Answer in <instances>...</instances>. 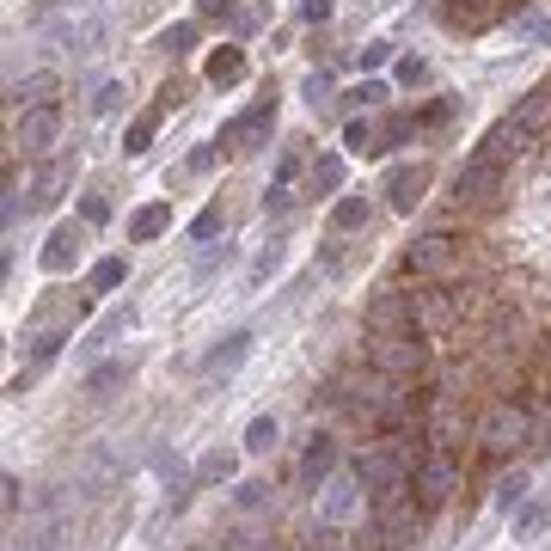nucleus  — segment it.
Listing matches in <instances>:
<instances>
[{"label": "nucleus", "mask_w": 551, "mask_h": 551, "mask_svg": "<svg viewBox=\"0 0 551 551\" xmlns=\"http://www.w3.org/2000/svg\"><path fill=\"white\" fill-rule=\"evenodd\" d=\"M447 196H454V209H460V215H496V209L509 203V172L472 154V160L454 172V190H447Z\"/></svg>", "instance_id": "f257e3e1"}, {"label": "nucleus", "mask_w": 551, "mask_h": 551, "mask_svg": "<svg viewBox=\"0 0 551 551\" xmlns=\"http://www.w3.org/2000/svg\"><path fill=\"white\" fill-rule=\"evenodd\" d=\"M368 368H380L392 380H417L429 368L423 331H368Z\"/></svg>", "instance_id": "f03ea898"}, {"label": "nucleus", "mask_w": 551, "mask_h": 551, "mask_svg": "<svg viewBox=\"0 0 551 551\" xmlns=\"http://www.w3.org/2000/svg\"><path fill=\"white\" fill-rule=\"evenodd\" d=\"M527 441H533V417H527V405H515V398H503V405H490L478 417V454H490V460L515 454V447H527Z\"/></svg>", "instance_id": "7ed1b4c3"}, {"label": "nucleus", "mask_w": 551, "mask_h": 551, "mask_svg": "<svg viewBox=\"0 0 551 551\" xmlns=\"http://www.w3.org/2000/svg\"><path fill=\"white\" fill-rule=\"evenodd\" d=\"M405 270L423 276V282H447V276L460 270V233L454 227H435V233L411 239L405 245Z\"/></svg>", "instance_id": "20e7f679"}, {"label": "nucleus", "mask_w": 551, "mask_h": 551, "mask_svg": "<svg viewBox=\"0 0 551 551\" xmlns=\"http://www.w3.org/2000/svg\"><path fill=\"white\" fill-rule=\"evenodd\" d=\"M270 129H276V86H264V98H258V105H252V111H239V117L221 129V154H233V160L258 154Z\"/></svg>", "instance_id": "39448f33"}, {"label": "nucleus", "mask_w": 551, "mask_h": 551, "mask_svg": "<svg viewBox=\"0 0 551 551\" xmlns=\"http://www.w3.org/2000/svg\"><path fill=\"white\" fill-rule=\"evenodd\" d=\"M411 484H417V503L423 509H447V503H454V490H460V460L441 454V447H429Z\"/></svg>", "instance_id": "423d86ee"}, {"label": "nucleus", "mask_w": 551, "mask_h": 551, "mask_svg": "<svg viewBox=\"0 0 551 551\" xmlns=\"http://www.w3.org/2000/svg\"><path fill=\"white\" fill-rule=\"evenodd\" d=\"M533 141H539V135H533L527 123L503 117V123H490V129L478 135V160H490V166H503V172H509L515 160H527V154H533Z\"/></svg>", "instance_id": "0eeeda50"}, {"label": "nucleus", "mask_w": 551, "mask_h": 551, "mask_svg": "<svg viewBox=\"0 0 551 551\" xmlns=\"http://www.w3.org/2000/svg\"><path fill=\"white\" fill-rule=\"evenodd\" d=\"M62 141V111L56 105H37V111H19V135L13 147H25L31 160H49V147Z\"/></svg>", "instance_id": "6e6552de"}, {"label": "nucleus", "mask_w": 551, "mask_h": 551, "mask_svg": "<svg viewBox=\"0 0 551 551\" xmlns=\"http://www.w3.org/2000/svg\"><path fill=\"white\" fill-rule=\"evenodd\" d=\"M368 331H423V325H417V294L380 288V294L368 300Z\"/></svg>", "instance_id": "1a4fd4ad"}, {"label": "nucleus", "mask_w": 551, "mask_h": 551, "mask_svg": "<svg viewBox=\"0 0 551 551\" xmlns=\"http://www.w3.org/2000/svg\"><path fill=\"white\" fill-rule=\"evenodd\" d=\"M429 184H435V172H429V166H398V172L386 178V209L411 215L423 196H429Z\"/></svg>", "instance_id": "9d476101"}, {"label": "nucleus", "mask_w": 551, "mask_h": 551, "mask_svg": "<svg viewBox=\"0 0 551 551\" xmlns=\"http://www.w3.org/2000/svg\"><path fill=\"white\" fill-rule=\"evenodd\" d=\"M80 245H86V221H62L56 233H49V245H43V270L62 276V270L80 258Z\"/></svg>", "instance_id": "9b49d317"}, {"label": "nucleus", "mask_w": 551, "mask_h": 551, "mask_svg": "<svg viewBox=\"0 0 551 551\" xmlns=\"http://www.w3.org/2000/svg\"><path fill=\"white\" fill-rule=\"evenodd\" d=\"M74 184V160H43L37 178H31V203L49 209V203H62V190Z\"/></svg>", "instance_id": "f8f14e48"}, {"label": "nucleus", "mask_w": 551, "mask_h": 551, "mask_svg": "<svg viewBox=\"0 0 551 551\" xmlns=\"http://www.w3.org/2000/svg\"><path fill=\"white\" fill-rule=\"evenodd\" d=\"M509 117H515V123H527V129L545 141V135H551V80H545V86H533V92H521Z\"/></svg>", "instance_id": "ddd939ff"}, {"label": "nucleus", "mask_w": 551, "mask_h": 551, "mask_svg": "<svg viewBox=\"0 0 551 551\" xmlns=\"http://www.w3.org/2000/svg\"><path fill=\"white\" fill-rule=\"evenodd\" d=\"M7 98H13L19 111H37V105H56V74H49V68H37V74L13 80V86H7Z\"/></svg>", "instance_id": "4468645a"}, {"label": "nucleus", "mask_w": 551, "mask_h": 551, "mask_svg": "<svg viewBox=\"0 0 551 551\" xmlns=\"http://www.w3.org/2000/svg\"><path fill=\"white\" fill-rule=\"evenodd\" d=\"M441 19L454 25V31H484L490 19H503V0H454Z\"/></svg>", "instance_id": "2eb2a0df"}, {"label": "nucleus", "mask_w": 551, "mask_h": 551, "mask_svg": "<svg viewBox=\"0 0 551 551\" xmlns=\"http://www.w3.org/2000/svg\"><path fill=\"white\" fill-rule=\"evenodd\" d=\"M331 472H337V447H331L325 435H313V447L300 454V484H307V490H319Z\"/></svg>", "instance_id": "dca6fc26"}, {"label": "nucleus", "mask_w": 551, "mask_h": 551, "mask_svg": "<svg viewBox=\"0 0 551 551\" xmlns=\"http://www.w3.org/2000/svg\"><path fill=\"white\" fill-rule=\"evenodd\" d=\"M429 447H441V454H454V441H460V405H454V398H441V405L429 411Z\"/></svg>", "instance_id": "f3484780"}, {"label": "nucleus", "mask_w": 551, "mask_h": 551, "mask_svg": "<svg viewBox=\"0 0 551 551\" xmlns=\"http://www.w3.org/2000/svg\"><path fill=\"white\" fill-rule=\"evenodd\" d=\"M362 496H368V490H362V478H356V472H349V478H337V484L325 490V521H331V527H337V521H349Z\"/></svg>", "instance_id": "a211bd4d"}, {"label": "nucleus", "mask_w": 551, "mask_h": 551, "mask_svg": "<svg viewBox=\"0 0 551 551\" xmlns=\"http://www.w3.org/2000/svg\"><path fill=\"white\" fill-rule=\"evenodd\" d=\"M252 356V331H233V337H221V349L209 356V374L215 380H227V374H239V362Z\"/></svg>", "instance_id": "6ab92c4d"}, {"label": "nucleus", "mask_w": 551, "mask_h": 551, "mask_svg": "<svg viewBox=\"0 0 551 551\" xmlns=\"http://www.w3.org/2000/svg\"><path fill=\"white\" fill-rule=\"evenodd\" d=\"M166 227H172V203H147V209H135V215H129V239H135V245L160 239Z\"/></svg>", "instance_id": "aec40b11"}, {"label": "nucleus", "mask_w": 551, "mask_h": 551, "mask_svg": "<svg viewBox=\"0 0 551 551\" xmlns=\"http://www.w3.org/2000/svg\"><path fill=\"white\" fill-rule=\"evenodd\" d=\"M307 190H313V196H337V190H343V160H337V154L307 160Z\"/></svg>", "instance_id": "412c9836"}, {"label": "nucleus", "mask_w": 551, "mask_h": 551, "mask_svg": "<svg viewBox=\"0 0 551 551\" xmlns=\"http://www.w3.org/2000/svg\"><path fill=\"white\" fill-rule=\"evenodd\" d=\"M374 221V203L368 196H337V209H331V233H356Z\"/></svg>", "instance_id": "4be33fe9"}, {"label": "nucleus", "mask_w": 551, "mask_h": 551, "mask_svg": "<svg viewBox=\"0 0 551 551\" xmlns=\"http://www.w3.org/2000/svg\"><path fill=\"white\" fill-rule=\"evenodd\" d=\"M343 147H349V154H362V160H374V154H380V123H374V117H349Z\"/></svg>", "instance_id": "5701e85b"}, {"label": "nucleus", "mask_w": 551, "mask_h": 551, "mask_svg": "<svg viewBox=\"0 0 551 551\" xmlns=\"http://www.w3.org/2000/svg\"><path fill=\"white\" fill-rule=\"evenodd\" d=\"M160 117H166V111L154 105V111H141V117L129 123V135H123V154H129V160H135V154H147V147H154V129H160Z\"/></svg>", "instance_id": "b1692460"}, {"label": "nucleus", "mask_w": 551, "mask_h": 551, "mask_svg": "<svg viewBox=\"0 0 551 551\" xmlns=\"http://www.w3.org/2000/svg\"><path fill=\"white\" fill-rule=\"evenodd\" d=\"M209 80H215V86H233V80H245V56H239L233 43H221L215 56H209Z\"/></svg>", "instance_id": "393cba45"}, {"label": "nucleus", "mask_w": 551, "mask_h": 551, "mask_svg": "<svg viewBox=\"0 0 551 551\" xmlns=\"http://www.w3.org/2000/svg\"><path fill=\"white\" fill-rule=\"evenodd\" d=\"M386 98H392L386 80H362V86H349V92H343V111H362V105L374 111V105H386Z\"/></svg>", "instance_id": "a878e982"}, {"label": "nucleus", "mask_w": 551, "mask_h": 551, "mask_svg": "<svg viewBox=\"0 0 551 551\" xmlns=\"http://www.w3.org/2000/svg\"><path fill=\"white\" fill-rule=\"evenodd\" d=\"M233 472H239V454H227V447H215V454L196 466V478H203V484H227Z\"/></svg>", "instance_id": "bb28decb"}, {"label": "nucleus", "mask_w": 551, "mask_h": 551, "mask_svg": "<svg viewBox=\"0 0 551 551\" xmlns=\"http://www.w3.org/2000/svg\"><path fill=\"white\" fill-rule=\"evenodd\" d=\"M276 417H252V429H245V454H270V447H276Z\"/></svg>", "instance_id": "cd10ccee"}, {"label": "nucleus", "mask_w": 551, "mask_h": 551, "mask_svg": "<svg viewBox=\"0 0 551 551\" xmlns=\"http://www.w3.org/2000/svg\"><path fill=\"white\" fill-rule=\"evenodd\" d=\"M545 521H551V503H521V515H515V539L545 533Z\"/></svg>", "instance_id": "c85d7f7f"}, {"label": "nucleus", "mask_w": 551, "mask_h": 551, "mask_svg": "<svg viewBox=\"0 0 551 551\" xmlns=\"http://www.w3.org/2000/svg\"><path fill=\"white\" fill-rule=\"evenodd\" d=\"M411 135H417V123H411V117H386V123H380V154H392V147H405Z\"/></svg>", "instance_id": "c756f323"}, {"label": "nucleus", "mask_w": 551, "mask_h": 551, "mask_svg": "<svg viewBox=\"0 0 551 551\" xmlns=\"http://www.w3.org/2000/svg\"><path fill=\"white\" fill-rule=\"evenodd\" d=\"M123 98H129V86L123 80H105V86H98V98H92V111L111 117V111H123Z\"/></svg>", "instance_id": "7c9ffc66"}, {"label": "nucleus", "mask_w": 551, "mask_h": 551, "mask_svg": "<svg viewBox=\"0 0 551 551\" xmlns=\"http://www.w3.org/2000/svg\"><path fill=\"white\" fill-rule=\"evenodd\" d=\"M123 282H129V258H105L92 270V288H123Z\"/></svg>", "instance_id": "2f4dec72"}, {"label": "nucleus", "mask_w": 551, "mask_h": 551, "mask_svg": "<svg viewBox=\"0 0 551 551\" xmlns=\"http://www.w3.org/2000/svg\"><path fill=\"white\" fill-rule=\"evenodd\" d=\"M521 496H527V472H509L496 484V509H521Z\"/></svg>", "instance_id": "473e14b6"}, {"label": "nucleus", "mask_w": 551, "mask_h": 551, "mask_svg": "<svg viewBox=\"0 0 551 551\" xmlns=\"http://www.w3.org/2000/svg\"><path fill=\"white\" fill-rule=\"evenodd\" d=\"M111 386H123V362H105V368L86 380V392H92V398H111Z\"/></svg>", "instance_id": "72a5a7b5"}, {"label": "nucleus", "mask_w": 551, "mask_h": 551, "mask_svg": "<svg viewBox=\"0 0 551 551\" xmlns=\"http://www.w3.org/2000/svg\"><path fill=\"white\" fill-rule=\"evenodd\" d=\"M190 43H196V25H172V31H160V49H166V56H190Z\"/></svg>", "instance_id": "f704fd0d"}, {"label": "nucleus", "mask_w": 551, "mask_h": 551, "mask_svg": "<svg viewBox=\"0 0 551 551\" xmlns=\"http://www.w3.org/2000/svg\"><path fill=\"white\" fill-rule=\"evenodd\" d=\"M221 227H227V215H221V203H209L203 215H196V221H190V239H215Z\"/></svg>", "instance_id": "c9c22d12"}, {"label": "nucleus", "mask_w": 551, "mask_h": 551, "mask_svg": "<svg viewBox=\"0 0 551 551\" xmlns=\"http://www.w3.org/2000/svg\"><path fill=\"white\" fill-rule=\"evenodd\" d=\"M0 509H7V521H19V509H25V484L7 472V484H0Z\"/></svg>", "instance_id": "e433bc0d"}, {"label": "nucleus", "mask_w": 551, "mask_h": 551, "mask_svg": "<svg viewBox=\"0 0 551 551\" xmlns=\"http://www.w3.org/2000/svg\"><path fill=\"white\" fill-rule=\"evenodd\" d=\"M300 92H307V105L319 111V105H325V98H331V68H319V74H307V86H300Z\"/></svg>", "instance_id": "4c0bfd02"}, {"label": "nucleus", "mask_w": 551, "mask_h": 551, "mask_svg": "<svg viewBox=\"0 0 551 551\" xmlns=\"http://www.w3.org/2000/svg\"><path fill=\"white\" fill-rule=\"evenodd\" d=\"M129 319H135V313H129V307H117V313H111L105 325L92 331V343H111V337H123V331H129Z\"/></svg>", "instance_id": "58836bf2"}, {"label": "nucleus", "mask_w": 551, "mask_h": 551, "mask_svg": "<svg viewBox=\"0 0 551 551\" xmlns=\"http://www.w3.org/2000/svg\"><path fill=\"white\" fill-rule=\"evenodd\" d=\"M527 417H533V441L527 447H545L551 441V405H527Z\"/></svg>", "instance_id": "ea45409f"}, {"label": "nucleus", "mask_w": 551, "mask_h": 551, "mask_svg": "<svg viewBox=\"0 0 551 551\" xmlns=\"http://www.w3.org/2000/svg\"><path fill=\"white\" fill-rule=\"evenodd\" d=\"M288 209H294V190H288V184H270V196H264V215H276V221H282Z\"/></svg>", "instance_id": "a19ab883"}, {"label": "nucleus", "mask_w": 551, "mask_h": 551, "mask_svg": "<svg viewBox=\"0 0 551 551\" xmlns=\"http://www.w3.org/2000/svg\"><path fill=\"white\" fill-rule=\"evenodd\" d=\"M276 264H282V245H264V252H258V264H252V282L276 276Z\"/></svg>", "instance_id": "79ce46f5"}, {"label": "nucleus", "mask_w": 551, "mask_h": 551, "mask_svg": "<svg viewBox=\"0 0 551 551\" xmlns=\"http://www.w3.org/2000/svg\"><path fill=\"white\" fill-rule=\"evenodd\" d=\"M80 221H86V227H105V221H111V203H105V196H86Z\"/></svg>", "instance_id": "37998d69"}, {"label": "nucleus", "mask_w": 551, "mask_h": 551, "mask_svg": "<svg viewBox=\"0 0 551 551\" xmlns=\"http://www.w3.org/2000/svg\"><path fill=\"white\" fill-rule=\"evenodd\" d=\"M196 13H203V19H239L233 0H196Z\"/></svg>", "instance_id": "c03bdc74"}, {"label": "nucleus", "mask_w": 551, "mask_h": 551, "mask_svg": "<svg viewBox=\"0 0 551 551\" xmlns=\"http://www.w3.org/2000/svg\"><path fill=\"white\" fill-rule=\"evenodd\" d=\"M300 19H307V25H325V19H331V0H300Z\"/></svg>", "instance_id": "a18cd8bd"}, {"label": "nucleus", "mask_w": 551, "mask_h": 551, "mask_svg": "<svg viewBox=\"0 0 551 551\" xmlns=\"http://www.w3.org/2000/svg\"><path fill=\"white\" fill-rule=\"evenodd\" d=\"M184 172H196V178H203V172H215V147H196V154H190V166Z\"/></svg>", "instance_id": "49530a36"}, {"label": "nucleus", "mask_w": 551, "mask_h": 551, "mask_svg": "<svg viewBox=\"0 0 551 551\" xmlns=\"http://www.w3.org/2000/svg\"><path fill=\"white\" fill-rule=\"evenodd\" d=\"M294 172H300V147H288V154H282V166H276V184H294Z\"/></svg>", "instance_id": "de8ad7c7"}, {"label": "nucleus", "mask_w": 551, "mask_h": 551, "mask_svg": "<svg viewBox=\"0 0 551 551\" xmlns=\"http://www.w3.org/2000/svg\"><path fill=\"white\" fill-rule=\"evenodd\" d=\"M398 80H405V86H423V80H429V62H405V68H398Z\"/></svg>", "instance_id": "09e8293b"}, {"label": "nucleus", "mask_w": 551, "mask_h": 551, "mask_svg": "<svg viewBox=\"0 0 551 551\" xmlns=\"http://www.w3.org/2000/svg\"><path fill=\"white\" fill-rule=\"evenodd\" d=\"M386 56H392V43H368V49H362V62H368V68H380Z\"/></svg>", "instance_id": "8fccbe9b"}, {"label": "nucleus", "mask_w": 551, "mask_h": 551, "mask_svg": "<svg viewBox=\"0 0 551 551\" xmlns=\"http://www.w3.org/2000/svg\"><path fill=\"white\" fill-rule=\"evenodd\" d=\"M527 37H533V43H551V19H539V25H527Z\"/></svg>", "instance_id": "3c124183"}, {"label": "nucleus", "mask_w": 551, "mask_h": 551, "mask_svg": "<svg viewBox=\"0 0 551 551\" xmlns=\"http://www.w3.org/2000/svg\"><path fill=\"white\" fill-rule=\"evenodd\" d=\"M258 551H282V545H270V539H258Z\"/></svg>", "instance_id": "603ef678"}]
</instances>
